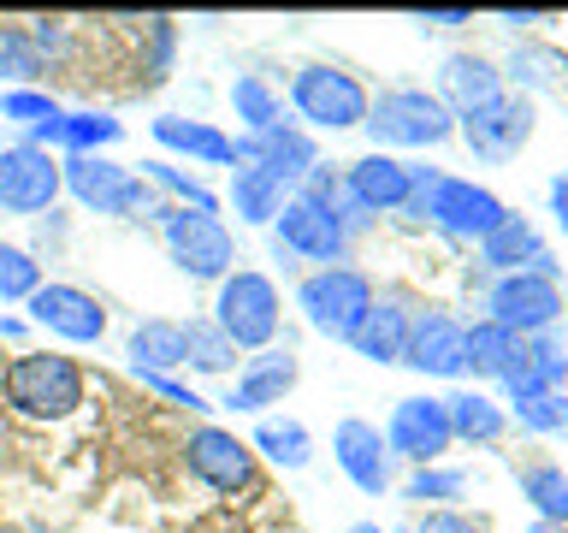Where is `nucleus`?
<instances>
[{
  "mask_svg": "<svg viewBox=\"0 0 568 533\" xmlns=\"http://www.w3.org/2000/svg\"><path fill=\"white\" fill-rule=\"evenodd\" d=\"M385 444H390V456L415 462V469H433V462L456 444L450 415H444V398H403L397 409H390Z\"/></svg>",
  "mask_w": 568,
  "mask_h": 533,
  "instance_id": "ddd939ff",
  "label": "nucleus"
},
{
  "mask_svg": "<svg viewBox=\"0 0 568 533\" xmlns=\"http://www.w3.org/2000/svg\"><path fill=\"white\" fill-rule=\"evenodd\" d=\"M296 373H302V368H296L291 350L266 344V350H255V355L243 362V373H237V385H231L225 409H237V415H261L266 403H284V398H291Z\"/></svg>",
  "mask_w": 568,
  "mask_h": 533,
  "instance_id": "412c9836",
  "label": "nucleus"
},
{
  "mask_svg": "<svg viewBox=\"0 0 568 533\" xmlns=\"http://www.w3.org/2000/svg\"><path fill=\"white\" fill-rule=\"evenodd\" d=\"M415 24H426V30H456V24H474V12L468 7H433V12H415Z\"/></svg>",
  "mask_w": 568,
  "mask_h": 533,
  "instance_id": "c03bdc74",
  "label": "nucleus"
},
{
  "mask_svg": "<svg viewBox=\"0 0 568 533\" xmlns=\"http://www.w3.org/2000/svg\"><path fill=\"white\" fill-rule=\"evenodd\" d=\"M124 355H131V373L184 368V320H142L131 332V344H124Z\"/></svg>",
  "mask_w": 568,
  "mask_h": 533,
  "instance_id": "cd10ccee",
  "label": "nucleus"
},
{
  "mask_svg": "<svg viewBox=\"0 0 568 533\" xmlns=\"http://www.w3.org/2000/svg\"><path fill=\"white\" fill-rule=\"evenodd\" d=\"M296 309L320 338H344L349 344L355 326L373 309V279L362 266H320V273H308L296 284Z\"/></svg>",
  "mask_w": 568,
  "mask_h": 533,
  "instance_id": "7ed1b4c3",
  "label": "nucleus"
},
{
  "mask_svg": "<svg viewBox=\"0 0 568 533\" xmlns=\"http://www.w3.org/2000/svg\"><path fill=\"white\" fill-rule=\"evenodd\" d=\"M344 195L362 213H397L408 202V167L397 154H362V160H349L344 167Z\"/></svg>",
  "mask_w": 568,
  "mask_h": 533,
  "instance_id": "5701e85b",
  "label": "nucleus"
},
{
  "mask_svg": "<svg viewBox=\"0 0 568 533\" xmlns=\"http://www.w3.org/2000/svg\"><path fill=\"white\" fill-rule=\"evenodd\" d=\"M119 137H124V124L113 113H65V124H60L65 154H101V149H113Z\"/></svg>",
  "mask_w": 568,
  "mask_h": 533,
  "instance_id": "c9c22d12",
  "label": "nucleus"
},
{
  "mask_svg": "<svg viewBox=\"0 0 568 533\" xmlns=\"http://www.w3.org/2000/svg\"><path fill=\"white\" fill-rule=\"evenodd\" d=\"M273 238H278V255L326 261V266H337V261H344V249H349L344 225H337V213H332V208H320V202H308L302 190H296L284 208H278Z\"/></svg>",
  "mask_w": 568,
  "mask_h": 533,
  "instance_id": "9d476101",
  "label": "nucleus"
},
{
  "mask_svg": "<svg viewBox=\"0 0 568 533\" xmlns=\"http://www.w3.org/2000/svg\"><path fill=\"white\" fill-rule=\"evenodd\" d=\"M497 95H509V89H504V71H497L486 53H444L438 101L450 107V119H468V113H479V107H491Z\"/></svg>",
  "mask_w": 568,
  "mask_h": 533,
  "instance_id": "aec40b11",
  "label": "nucleus"
},
{
  "mask_svg": "<svg viewBox=\"0 0 568 533\" xmlns=\"http://www.w3.org/2000/svg\"><path fill=\"white\" fill-rule=\"evenodd\" d=\"M142 184H160V190H172L184 208L213 213V190H207V184H195V178H190L184 167H172V160H142Z\"/></svg>",
  "mask_w": 568,
  "mask_h": 533,
  "instance_id": "4c0bfd02",
  "label": "nucleus"
},
{
  "mask_svg": "<svg viewBox=\"0 0 568 533\" xmlns=\"http://www.w3.org/2000/svg\"><path fill=\"white\" fill-rule=\"evenodd\" d=\"M515 421H521L527 433H568V398L562 391H539V398L515 403Z\"/></svg>",
  "mask_w": 568,
  "mask_h": 533,
  "instance_id": "a19ab883",
  "label": "nucleus"
},
{
  "mask_svg": "<svg viewBox=\"0 0 568 533\" xmlns=\"http://www.w3.org/2000/svg\"><path fill=\"white\" fill-rule=\"evenodd\" d=\"M479 261H486L497 279H504V273H545V279H557V255L545 249L539 225H532L527 213H504L491 238H479Z\"/></svg>",
  "mask_w": 568,
  "mask_h": 533,
  "instance_id": "6ab92c4d",
  "label": "nucleus"
},
{
  "mask_svg": "<svg viewBox=\"0 0 568 533\" xmlns=\"http://www.w3.org/2000/svg\"><path fill=\"white\" fill-rule=\"evenodd\" d=\"M568 380V350L557 344V338H521V350H515V362L497 373V385H504L509 403H527L539 398V391H562Z\"/></svg>",
  "mask_w": 568,
  "mask_h": 533,
  "instance_id": "4be33fe9",
  "label": "nucleus"
},
{
  "mask_svg": "<svg viewBox=\"0 0 568 533\" xmlns=\"http://www.w3.org/2000/svg\"><path fill=\"white\" fill-rule=\"evenodd\" d=\"M213 326H220L237 350H266L278 338V284L248 266H231L213 296Z\"/></svg>",
  "mask_w": 568,
  "mask_h": 533,
  "instance_id": "20e7f679",
  "label": "nucleus"
},
{
  "mask_svg": "<svg viewBox=\"0 0 568 533\" xmlns=\"http://www.w3.org/2000/svg\"><path fill=\"white\" fill-rule=\"evenodd\" d=\"M248 451H261L266 462H278V469H308V456H314V439H308V426L291 421V415H261L255 426V439H248Z\"/></svg>",
  "mask_w": 568,
  "mask_h": 533,
  "instance_id": "c756f323",
  "label": "nucleus"
},
{
  "mask_svg": "<svg viewBox=\"0 0 568 533\" xmlns=\"http://www.w3.org/2000/svg\"><path fill=\"white\" fill-rule=\"evenodd\" d=\"M65 107L53 101V95H42V89H7V95H0V119H12V124H48V119H60Z\"/></svg>",
  "mask_w": 568,
  "mask_h": 533,
  "instance_id": "ea45409f",
  "label": "nucleus"
},
{
  "mask_svg": "<svg viewBox=\"0 0 568 533\" xmlns=\"http://www.w3.org/2000/svg\"><path fill=\"white\" fill-rule=\"evenodd\" d=\"M497 71H504V89L515 83V95H545L568 83V53L557 42H521Z\"/></svg>",
  "mask_w": 568,
  "mask_h": 533,
  "instance_id": "393cba45",
  "label": "nucleus"
},
{
  "mask_svg": "<svg viewBox=\"0 0 568 533\" xmlns=\"http://www.w3.org/2000/svg\"><path fill=\"white\" fill-rule=\"evenodd\" d=\"M497 18H504L509 30H532V24H545V12H539V7H504Z\"/></svg>",
  "mask_w": 568,
  "mask_h": 533,
  "instance_id": "49530a36",
  "label": "nucleus"
},
{
  "mask_svg": "<svg viewBox=\"0 0 568 533\" xmlns=\"http://www.w3.org/2000/svg\"><path fill=\"white\" fill-rule=\"evenodd\" d=\"M521 497L539 510V522H568V469L562 462H527Z\"/></svg>",
  "mask_w": 568,
  "mask_h": 533,
  "instance_id": "2f4dec72",
  "label": "nucleus"
},
{
  "mask_svg": "<svg viewBox=\"0 0 568 533\" xmlns=\"http://www.w3.org/2000/svg\"><path fill=\"white\" fill-rule=\"evenodd\" d=\"M415 533H486V527H479L474 515H462V510H426Z\"/></svg>",
  "mask_w": 568,
  "mask_h": 533,
  "instance_id": "37998d69",
  "label": "nucleus"
},
{
  "mask_svg": "<svg viewBox=\"0 0 568 533\" xmlns=\"http://www.w3.org/2000/svg\"><path fill=\"white\" fill-rule=\"evenodd\" d=\"M160 225H166V255L184 279H225L237 261V238L225 231L220 213H195V208H166L160 202Z\"/></svg>",
  "mask_w": 568,
  "mask_h": 533,
  "instance_id": "39448f33",
  "label": "nucleus"
},
{
  "mask_svg": "<svg viewBox=\"0 0 568 533\" xmlns=\"http://www.w3.org/2000/svg\"><path fill=\"white\" fill-rule=\"evenodd\" d=\"M504 202L486 190V184H468V178H438V190H433V202H426V220L444 225L450 238H491L497 220H504Z\"/></svg>",
  "mask_w": 568,
  "mask_h": 533,
  "instance_id": "f3484780",
  "label": "nucleus"
},
{
  "mask_svg": "<svg viewBox=\"0 0 568 533\" xmlns=\"http://www.w3.org/2000/svg\"><path fill=\"white\" fill-rule=\"evenodd\" d=\"M349 533H385V527H379V522H355Z\"/></svg>",
  "mask_w": 568,
  "mask_h": 533,
  "instance_id": "09e8293b",
  "label": "nucleus"
},
{
  "mask_svg": "<svg viewBox=\"0 0 568 533\" xmlns=\"http://www.w3.org/2000/svg\"><path fill=\"white\" fill-rule=\"evenodd\" d=\"M136 380H142V385H149V391H154V398H166V403H178V409H190V415H207V409H213V403L202 398V391H190V385H178V380H172V373H136Z\"/></svg>",
  "mask_w": 568,
  "mask_h": 533,
  "instance_id": "79ce46f5",
  "label": "nucleus"
},
{
  "mask_svg": "<svg viewBox=\"0 0 568 533\" xmlns=\"http://www.w3.org/2000/svg\"><path fill=\"white\" fill-rule=\"evenodd\" d=\"M408 326H415V314H408V302L397 291H385V296H373V309L367 320L355 326V355H367V362H403V344H408Z\"/></svg>",
  "mask_w": 568,
  "mask_h": 533,
  "instance_id": "b1692460",
  "label": "nucleus"
},
{
  "mask_svg": "<svg viewBox=\"0 0 568 533\" xmlns=\"http://www.w3.org/2000/svg\"><path fill=\"white\" fill-rule=\"evenodd\" d=\"M550 213H557V231H568V172L550 178Z\"/></svg>",
  "mask_w": 568,
  "mask_h": 533,
  "instance_id": "a18cd8bd",
  "label": "nucleus"
},
{
  "mask_svg": "<svg viewBox=\"0 0 568 533\" xmlns=\"http://www.w3.org/2000/svg\"><path fill=\"white\" fill-rule=\"evenodd\" d=\"M42 71H48V60H42V48L30 42V30L24 24H0V78H7L12 89H30Z\"/></svg>",
  "mask_w": 568,
  "mask_h": 533,
  "instance_id": "f704fd0d",
  "label": "nucleus"
},
{
  "mask_svg": "<svg viewBox=\"0 0 568 533\" xmlns=\"http://www.w3.org/2000/svg\"><path fill=\"white\" fill-rule=\"evenodd\" d=\"M291 101L320 131H355V124H367V89L337 66H302L291 78Z\"/></svg>",
  "mask_w": 568,
  "mask_h": 533,
  "instance_id": "0eeeda50",
  "label": "nucleus"
},
{
  "mask_svg": "<svg viewBox=\"0 0 568 533\" xmlns=\"http://www.w3.org/2000/svg\"><path fill=\"white\" fill-rule=\"evenodd\" d=\"M515 350H521V338L509 326H497V320H474L468 326V373L474 380H497L515 362Z\"/></svg>",
  "mask_w": 568,
  "mask_h": 533,
  "instance_id": "7c9ffc66",
  "label": "nucleus"
},
{
  "mask_svg": "<svg viewBox=\"0 0 568 533\" xmlns=\"http://www.w3.org/2000/svg\"><path fill=\"white\" fill-rule=\"evenodd\" d=\"M154 142L172 154H190V160H207V167H231V137L207 119H184V113H160L154 119Z\"/></svg>",
  "mask_w": 568,
  "mask_h": 533,
  "instance_id": "a878e982",
  "label": "nucleus"
},
{
  "mask_svg": "<svg viewBox=\"0 0 568 533\" xmlns=\"http://www.w3.org/2000/svg\"><path fill=\"white\" fill-rule=\"evenodd\" d=\"M0 338H7V344H18V338H24V320H0Z\"/></svg>",
  "mask_w": 568,
  "mask_h": 533,
  "instance_id": "de8ad7c7",
  "label": "nucleus"
},
{
  "mask_svg": "<svg viewBox=\"0 0 568 533\" xmlns=\"http://www.w3.org/2000/svg\"><path fill=\"white\" fill-rule=\"evenodd\" d=\"M30 320L42 332L65 338V344H101V332H106V309L89 291H78V284H36Z\"/></svg>",
  "mask_w": 568,
  "mask_h": 533,
  "instance_id": "dca6fc26",
  "label": "nucleus"
},
{
  "mask_svg": "<svg viewBox=\"0 0 568 533\" xmlns=\"http://www.w3.org/2000/svg\"><path fill=\"white\" fill-rule=\"evenodd\" d=\"M42 284V261L18 243H0V302H30Z\"/></svg>",
  "mask_w": 568,
  "mask_h": 533,
  "instance_id": "e433bc0d",
  "label": "nucleus"
},
{
  "mask_svg": "<svg viewBox=\"0 0 568 533\" xmlns=\"http://www.w3.org/2000/svg\"><path fill=\"white\" fill-rule=\"evenodd\" d=\"M456 131H462V142L479 154V160H515L532 142V101L527 95H497L491 107H479V113H468V119H456Z\"/></svg>",
  "mask_w": 568,
  "mask_h": 533,
  "instance_id": "f8f14e48",
  "label": "nucleus"
},
{
  "mask_svg": "<svg viewBox=\"0 0 568 533\" xmlns=\"http://www.w3.org/2000/svg\"><path fill=\"white\" fill-rule=\"evenodd\" d=\"M60 160L42 154V149H24V142H12V149H0V213H53V195H60Z\"/></svg>",
  "mask_w": 568,
  "mask_h": 533,
  "instance_id": "1a4fd4ad",
  "label": "nucleus"
},
{
  "mask_svg": "<svg viewBox=\"0 0 568 533\" xmlns=\"http://www.w3.org/2000/svg\"><path fill=\"white\" fill-rule=\"evenodd\" d=\"M373 149H438L456 137V119L433 89H385L379 101H367V124Z\"/></svg>",
  "mask_w": 568,
  "mask_h": 533,
  "instance_id": "f03ea898",
  "label": "nucleus"
},
{
  "mask_svg": "<svg viewBox=\"0 0 568 533\" xmlns=\"http://www.w3.org/2000/svg\"><path fill=\"white\" fill-rule=\"evenodd\" d=\"M444 415H450V439H462V444H497L509 426L504 403L486 398V391H450V398H444Z\"/></svg>",
  "mask_w": 568,
  "mask_h": 533,
  "instance_id": "bb28decb",
  "label": "nucleus"
},
{
  "mask_svg": "<svg viewBox=\"0 0 568 533\" xmlns=\"http://www.w3.org/2000/svg\"><path fill=\"white\" fill-rule=\"evenodd\" d=\"M231 167H261V172H273L284 190H296L302 178L320 167V149H314L308 131H296V124H273V131H261V137L231 142Z\"/></svg>",
  "mask_w": 568,
  "mask_h": 533,
  "instance_id": "4468645a",
  "label": "nucleus"
},
{
  "mask_svg": "<svg viewBox=\"0 0 568 533\" xmlns=\"http://www.w3.org/2000/svg\"><path fill=\"white\" fill-rule=\"evenodd\" d=\"M231 107H237V119L248 124V137H261V131H273V124H284V101H278V89L255 78V71H243L237 83H231Z\"/></svg>",
  "mask_w": 568,
  "mask_h": 533,
  "instance_id": "473e14b6",
  "label": "nucleus"
},
{
  "mask_svg": "<svg viewBox=\"0 0 568 533\" xmlns=\"http://www.w3.org/2000/svg\"><path fill=\"white\" fill-rule=\"evenodd\" d=\"M0 391L18 415L30 421H65L71 409L83 403V368L71 355H53V350H24L12 355L7 373H0Z\"/></svg>",
  "mask_w": 568,
  "mask_h": 533,
  "instance_id": "f257e3e1",
  "label": "nucleus"
},
{
  "mask_svg": "<svg viewBox=\"0 0 568 533\" xmlns=\"http://www.w3.org/2000/svg\"><path fill=\"white\" fill-rule=\"evenodd\" d=\"M486 320H497V326H509L515 338H545L550 326L562 320V284L545 279V273H504L491 284V302H486Z\"/></svg>",
  "mask_w": 568,
  "mask_h": 533,
  "instance_id": "6e6552de",
  "label": "nucleus"
},
{
  "mask_svg": "<svg viewBox=\"0 0 568 533\" xmlns=\"http://www.w3.org/2000/svg\"><path fill=\"white\" fill-rule=\"evenodd\" d=\"M24 533H53V527H42V522H36V527H24Z\"/></svg>",
  "mask_w": 568,
  "mask_h": 533,
  "instance_id": "8fccbe9b",
  "label": "nucleus"
},
{
  "mask_svg": "<svg viewBox=\"0 0 568 533\" xmlns=\"http://www.w3.org/2000/svg\"><path fill=\"white\" fill-rule=\"evenodd\" d=\"M231 362H237V344L213 326V314L190 320V326H184V368H195V373H231Z\"/></svg>",
  "mask_w": 568,
  "mask_h": 533,
  "instance_id": "72a5a7b5",
  "label": "nucleus"
},
{
  "mask_svg": "<svg viewBox=\"0 0 568 533\" xmlns=\"http://www.w3.org/2000/svg\"><path fill=\"white\" fill-rule=\"evenodd\" d=\"M332 456H337V469H344L367 497L390 492V462H397V456H390V444H385V433L373 421H362V415L337 421L332 426Z\"/></svg>",
  "mask_w": 568,
  "mask_h": 533,
  "instance_id": "a211bd4d",
  "label": "nucleus"
},
{
  "mask_svg": "<svg viewBox=\"0 0 568 533\" xmlns=\"http://www.w3.org/2000/svg\"><path fill=\"white\" fill-rule=\"evenodd\" d=\"M284 202H291V190H284L273 172H261V167H231V208H237V220L273 225Z\"/></svg>",
  "mask_w": 568,
  "mask_h": 533,
  "instance_id": "c85d7f7f",
  "label": "nucleus"
},
{
  "mask_svg": "<svg viewBox=\"0 0 568 533\" xmlns=\"http://www.w3.org/2000/svg\"><path fill=\"white\" fill-rule=\"evenodd\" d=\"M403 368L426 373V380H462V373H468V326L444 309L415 314L408 344H403Z\"/></svg>",
  "mask_w": 568,
  "mask_h": 533,
  "instance_id": "9b49d317",
  "label": "nucleus"
},
{
  "mask_svg": "<svg viewBox=\"0 0 568 533\" xmlns=\"http://www.w3.org/2000/svg\"><path fill=\"white\" fill-rule=\"evenodd\" d=\"M60 184L78 195L89 213H154V190L142 184L131 167H113L106 154H65Z\"/></svg>",
  "mask_w": 568,
  "mask_h": 533,
  "instance_id": "423d86ee",
  "label": "nucleus"
},
{
  "mask_svg": "<svg viewBox=\"0 0 568 533\" xmlns=\"http://www.w3.org/2000/svg\"><path fill=\"white\" fill-rule=\"evenodd\" d=\"M462 492H468V474L462 469H415L403 480L408 504H444V497H462Z\"/></svg>",
  "mask_w": 568,
  "mask_h": 533,
  "instance_id": "58836bf2",
  "label": "nucleus"
},
{
  "mask_svg": "<svg viewBox=\"0 0 568 533\" xmlns=\"http://www.w3.org/2000/svg\"><path fill=\"white\" fill-rule=\"evenodd\" d=\"M184 462L213 492H243L248 480H255V451H248L237 433H225V426H195L184 439Z\"/></svg>",
  "mask_w": 568,
  "mask_h": 533,
  "instance_id": "2eb2a0df",
  "label": "nucleus"
}]
</instances>
